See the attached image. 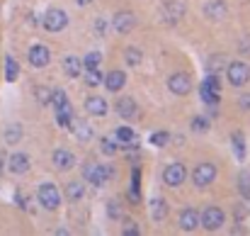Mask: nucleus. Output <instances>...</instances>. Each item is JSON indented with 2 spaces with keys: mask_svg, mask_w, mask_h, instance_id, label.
<instances>
[{
  "mask_svg": "<svg viewBox=\"0 0 250 236\" xmlns=\"http://www.w3.org/2000/svg\"><path fill=\"white\" fill-rule=\"evenodd\" d=\"M49 105L54 107L59 124L68 129L71 122H73V112H71V102H68L66 93H63V90H51V95H49Z\"/></svg>",
  "mask_w": 250,
  "mask_h": 236,
  "instance_id": "f257e3e1",
  "label": "nucleus"
},
{
  "mask_svg": "<svg viewBox=\"0 0 250 236\" xmlns=\"http://www.w3.org/2000/svg\"><path fill=\"white\" fill-rule=\"evenodd\" d=\"M114 175V170L112 168H107V165H100V163H85L83 168V178L90 183V185H104V180L107 178H112Z\"/></svg>",
  "mask_w": 250,
  "mask_h": 236,
  "instance_id": "f03ea898",
  "label": "nucleus"
},
{
  "mask_svg": "<svg viewBox=\"0 0 250 236\" xmlns=\"http://www.w3.org/2000/svg\"><path fill=\"white\" fill-rule=\"evenodd\" d=\"M39 202L44 210H56L61 205V192L54 183H42L39 185Z\"/></svg>",
  "mask_w": 250,
  "mask_h": 236,
  "instance_id": "7ed1b4c3",
  "label": "nucleus"
},
{
  "mask_svg": "<svg viewBox=\"0 0 250 236\" xmlns=\"http://www.w3.org/2000/svg\"><path fill=\"white\" fill-rule=\"evenodd\" d=\"M226 76H229V83H231V85L243 88V85L250 80V66L243 64V61H233V64H229Z\"/></svg>",
  "mask_w": 250,
  "mask_h": 236,
  "instance_id": "20e7f679",
  "label": "nucleus"
},
{
  "mask_svg": "<svg viewBox=\"0 0 250 236\" xmlns=\"http://www.w3.org/2000/svg\"><path fill=\"white\" fill-rule=\"evenodd\" d=\"M224 222H226V214H224V210H219V207H207V210L202 212V219H199V224H202L207 232L221 229Z\"/></svg>",
  "mask_w": 250,
  "mask_h": 236,
  "instance_id": "39448f33",
  "label": "nucleus"
},
{
  "mask_svg": "<svg viewBox=\"0 0 250 236\" xmlns=\"http://www.w3.org/2000/svg\"><path fill=\"white\" fill-rule=\"evenodd\" d=\"M66 27H68V15H66L63 10H59V7L46 10V15H44V29H49V32H61V29H66Z\"/></svg>",
  "mask_w": 250,
  "mask_h": 236,
  "instance_id": "423d86ee",
  "label": "nucleus"
},
{
  "mask_svg": "<svg viewBox=\"0 0 250 236\" xmlns=\"http://www.w3.org/2000/svg\"><path fill=\"white\" fill-rule=\"evenodd\" d=\"M214 178H216V165H214V163H199V165L194 168V173H192V180H194L197 188L211 185Z\"/></svg>",
  "mask_w": 250,
  "mask_h": 236,
  "instance_id": "0eeeda50",
  "label": "nucleus"
},
{
  "mask_svg": "<svg viewBox=\"0 0 250 236\" xmlns=\"http://www.w3.org/2000/svg\"><path fill=\"white\" fill-rule=\"evenodd\" d=\"M185 178H187V170H185L182 163H170L166 170H163V180H166V185H170V188L182 185Z\"/></svg>",
  "mask_w": 250,
  "mask_h": 236,
  "instance_id": "6e6552de",
  "label": "nucleus"
},
{
  "mask_svg": "<svg viewBox=\"0 0 250 236\" xmlns=\"http://www.w3.org/2000/svg\"><path fill=\"white\" fill-rule=\"evenodd\" d=\"M49 61H51V51L44 44H34L29 49V64L34 69H44V66H49Z\"/></svg>",
  "mask_w": 250,
  "mask_h": 236,
  "instance_id": "1a4fd4ad",
  "label": "nucleus"
},
{
  "mask_svg": "<svg viewBox=\"0 0 250 236\" xmlns=\"http://www.w3.org/2000/svg\"><path fill=\"white\" fill-rule=\"evenodd\" d=\"M167 88L175 93V95H187L192 90V78L187 73H172L167 78Z\"/></svg>",
  "mask_w": 250,
  "mask_h": 236,
  "instance_id": "9d476101",
  "label": "nucleus"
},
{
  "mask_svg": "<svg viewBox=\"0 0 250 236\" xmlns=\"http://www.w3.org/2000/svg\"><path fill=\"white\" fill-rule=\"evenodd\" d=\"M112 24H114V29H117L119 34H126V32L134 27V15H131V12H126V10H119V12L114 15Z\"/></svg>",
  "mask_w": 250,
  "mask_h": 236,
  "instance_id": "9b49d317",
  "label": "nucleus"
},
{
  "mask_svg": "<svg viewBox=\"0 0 250 236\" xmlns=\"http://www.w3.org/2000/svg\"><path fill=\"white\" fill-rule=\"evenodd\" d=\"M104 85H107L109 93H119V90L126 85V73H124V71H109V73L104 76Z\"/></svg>",
  "mask_w": 250,
  "mask_h": 236,
  "instance_id": "f8f14e48",
  "label": "nucleus"
},
{
  "mask_svg": "<svg viewBox=\"0 0 250 236\" xmlns=\"http://www.w3.org/2000/svg\"><path fill=\"white\" fill-rule=\"evenodd\" d=\"M197 224H199V214H197L192 207L182 210V214H180V229H182V232H194Z\"/></svg>",
  "mask_w": 250,
  "mask_h": 236,
  "instance_id": "ddd939ff",
  "label": "nucleus"
},
{
  "mask_svg": "<svg viewBox=\"0 0 250 236\" xmlns=\"http://www.w3.org/2000/svg\"><path fill=\"white\" fill-rule=\"evenodd\" d=\"M7 168H10L12 173H17V175L27 173V170H29V156H27V154H12L10 161H7Z\"/></svg>",
  "mask_w": 250,
  "mask_h": 236,
  "instance_id": "4468645a",
  "label": "nucleus"
},
{
  "mask_svg": "<svg viewBox=\"0 0 250 236\" xmlns=\"http://www.w3.org/2000/svg\"><path fill=\"white\" fill-rule=\"evenodd\" d=\"M73 163H76V156L71 151H66V149H56L54 151V165L59 170H68V168H73Z\"/></svg>",
  "mask_w": 250,
  "mask_h": 236,
  "instance_id": "2eb2a0df",
  "label": "nucleus"
},
{
  "mask_svg": "<svg viewBox=\"0 0 250 236\" xmlns=\"http://www.w3.org/2000/svg\"><path fill=\"white\" fill-rule=\"evenodd\" d=\"M85 110H87L90 115H95V117H102V115H107V102H104L102 97L92 95V97L85 100Z\"/></svg>",
  "mask_w": 250,
  "mask_h": 236,
  "instance_id": "dca6fc26",
  "label": "nucleus"
},
{
  "mask_svg": "<svg viewBox=\"0 0 250 236\" xmlns=\"http://www.w3.org/2000/svg\"><path fill=\"white\" fill-rule=\"evenodd\" d=\"M117 112H119L124 119H131V117L136 115V102H134L131 97H122V100L117 102Z\"/></svg>",
  "mask_w": 250,
  "mask_h": 236,
  "instance_id": "f3484780",
  "label": "nucleus"
},
{
  "mask_svg": "<svg viewBox=\"0 0 250 236\" xmlns=\"http://www.w3.org/2000/svg\"><path fill=\"white\" fill-rule=\"evenodd\" d=\"M131 202H141V170L134 168L131 170V192H129Z\"/></svg>",
  "mask_w": 250,
  "mask_h": 236,
  "instance_id": "a211bd4d",
  "label": "nucleus"
},
{
  "mask_svg": "<svg viewBox=\"0 0 250 236\" xmlns=\"http://www.w3.org/2000/svg\"><path fill=\"white\" fill-rule=\"evenodd\" d=\"M63 73L71 76V78L81 76V59L78 56H66L63 59Z\"/></svg>",
  "mask_w": 250,
  "mask_h": 236,
  "instance_id": "6ab92c4d",
  "label": "nucleus"
},
{
  "mask_svg": "<svg viewBox=\"0 0 250 236\" xmlns=\"http://www.w3.org/2000/svg\"><path fill=\"white\" fill-rule=\"evenodd\" d=\"M151 217H153L156 222H161V219H166V217H167V202H166V200H161V197H156V200L151 202Z\"/></svg>",
  "mask_w": 250,
  "mask_h": 236,
  "instance_id": "aec40b11",
  "label": "nucleus"
},
{
  "mask_svg": "<svg viewBox=\"0 0 250 236\" xmlns=\"http://www.w3.org/2000/svg\"><path fill=\"white\" fill-rule=\"evenodd\" d=\"M204 12H207L209 17H214V20H221V17L226 15V2H221V0H216V2H209V5L204 7Z\"/></svg>",
  "mask_w": 250,
  "mask_h": 236,
  "instance_id": "412c9836",
  "label": "nucleus"
},
{
  "mask_svg": "<svg viewBox=\"0 0 250 236\" xmlns=\"http://www.w3.org/2000/svg\"><path fill=\"white\" fill-rule=\"evenodd\" d=\"M199 95H202V100H204L207 105H211V107H219V102H221L219 93H216V90H211V88H207V85H202V88H199Z\"/></svg>",
  "mask_w": 250,
  "mask_h": 236,
  "instance_id": "4be33fe9",
  "label": "nucleus"
},
{
  "mask_svg": "<svg viewBox=\"0 0 250 236\" xmlns=\"http://www.w3.org/2000/svg\"><path fill=\"white\" fill-rule=\"evenodd\" d=\"M17 76H20V66H17V61L12 56H7L5 59V78L12 83V80H17Z\"/></svg>",
  "mask_w": 250,
  "mask_h": 236,
  "instance_id": "5701e85b",
  "label": "nucleus"
},
{
  "mask_svg": "<svg viewBox=\"0 0 250 236\" xmlns=\"http://www.w3.org/2000/svg\"><path fill=\"white\" fill-rule=\"evenodd\" d=\"M182 17V5L180 2H170V5H166V20L167 22H177Z\"/></svg>",
  "mask_w": 250,
  "mask_h": 236,
  "instance_id": "b1692460",
  "label": "nucleus"
},
{
  "mask_svg": "<svg viewBox=\"0 0 250 236\" xmlns=\"http://www.w3.org/2000/svg\"><path fill=\"white\" fill-rule=\"evenodd\" d=\"M83 192H85L83 183H68V185H66V197H68V200H81Z\"/></svg>",
  "mask_w": 250,
  "mask_h": 236,
  "instance_id": "393cba45",
  "label": "nucleus"
},
{
  "mask_svg": "<svg viewBox=\"0 0 250 236\" xmlns=\"http://www.w3.org/2000/svg\"><path fill=\"white\" fill-rule=\"evenodd\" d=\"M124 59H126V64H129V66H139L144 56H141V51H139L136 47H129V49L124 51Z\"/></svg>",
  "mask_w": 250,
  "mask_h": 236,
  "instance_id": "a878e982",
  "label": "nucleus"
},
{
  "mask_svg": "<svg viewBox=\"0 0 250 236\" xmlns=\"http://www.w3.org/2000/svg\"><path fill=\"white\" fill-rule=\"evenodd\" d=\"M134 139H136V134H134L131 127H119V129H117V142H122V144H131Z\"/></svg>",
  "mask_w": 250,
  "mask_h": 236,
  "instance_id": "bb28decb",
  "label": "nucleus"
},
{
  "mask_svg": "<svg viewBox=\"0 0 250 236\" xmlns=\"http://www.w3.org/2000/svg\"><path fill=\"white\" fill-rule=\"evenodd\" d=\"M73 132L78 134V139H83V142H87L90 137H92V129L85 124L83 119H76V127H73Z\"/></svg>",
  "mask_w": 250,
  "mask_h": 236,
  "instance_id": "cd10ccee",
  "label": "nucleus"
},
{
  "mask_svg": "<svg viewBox=\"0 0 250 236\" xmlns=\"http://www.w3.org/2000/svg\"><path fill=\"white\" fill-rule=\"evenodd\" d=\"M100 80H102V76H100V69H97V66H95V69H87V71H85V83H87L90 88L100 85Z\"/></svg>",
  "mask_w": 250,
  "mask_h": 236,
  "instance_id": "c85d7f7f",
  "label": "nucleus"
},
{
  "mask_svg": "<svg viewBox=\"0 0 250 236\" xmlns=\"http://www.w3.org/2000/svg\"><path fill=\"white\" fill-rule=\"evenodd\" d=\"M20 137H22L20 124H12V127L5 132V142H7V144H17V142H20Z\"/></svg>",
  "mask_w": 250,
  "mask_h": 236,
  "instance_id": "c756f323",
  "label": "nucleus"
},
{
  "mask_svg": "<svg viewBox=\"0 0 250 236\" xmlns=\"http://www.w3.org/2000/svg\"><path fill=\"white\" fill-rule=\"evenodd\" d=\"M238 190H241V195L248 200L250 197V173H241V178H238Z\"/></svg>",
  "mask_w": 250,
  "mask_h": 236,
  "instance_id": "7c9ffc66",
  "label": "nucleus"
},
{
  "mask_svg": "<svg viewBox=\"0 0 250 236\" xmlns=\"http://www.w3.org/2000/svg\"><path fill=\"white\" fill-rule=\"evenodd\" d=\"M233 146H236V156H238V161H243L246 158V144H243V137L236 132L233 134Z\"/></svg>",
  "mask_w": 250,
  "mask_h": 236,
  "instance_id": "2f4dec72",
  "label": "nucleus"
},
{
  "mask_svg": "<svg viewBox=\"0 0 250 236\" xmlns=\"http://www.w3.org/2000/svg\"><path fill=\"white\" fill-rule=\"evenodd\" d=\"M100 144H102V154H107V156H114V154H117V142H114V139H107V137H104Z\"/></svg>",
  "mask_w": 250,
  "mask_h": 236,
  "instance_id": "473e14b6",
  "label": "nucleus"
},
{
  "mask_svg": "<svg viewBox=\"0 0 250 236\" xmlns=\"http://www.w3.org/2000/svg\"><path fill=\"white\" fill-rule=\"evenodd\" d=\"M100 61H102V56L97 54V51H90L87 56H85V69H95V66H100Z\"/></svg>",
  "mask_w": 250,
  "mask_h": 236,
  "instance_id": "72a5a7b5",
  "label": "nucleus"
},
{
  "mask_svg": "<svg viewBox=\"0 0 250 236\" xmlns=\"http://www.w3.org/2000/svg\"><path fill=\"white\" fill-rule=\"evenodd\" d=\"M122 234H124V236H136V234H139L136 222H134V219H126V222H124V227H122Z\"/></svg>",
  "mask_w": 250,
  "mask_h": 236,
  "instance_id": "f704fd0d",
  "label": "nucleus"
},
{
  "mask_svg": "<svg viewBox=\"0 0 250 236\" xmlns=\"http://www.w3.org/2000/svg\"><path fill=\"white\" fill-rule=\"evenodd\" d=\"M151 144H153V146H166L167 144V132H156V134L151 137Z\"/></svg>",
  "mask_w": 250,
  "mask_h": 236,
  "instance_id": "c9c22d12",
  "label": "nucleus"
},
{
  "mask_svg": "<svg viewBox=\"0 0 250 236\" xmlns=\"http://www.w3.org/2000/svg\"><path fill=\"white\" fill-rule=\"evenodd\" d=\"M207 127H209V122H207L204 117H194V119H192V129H194V132H204Z\"/></svg>",
  "mask_w": 250,
  "mask_h": 236,
  "instance_id": "e433bc0d",
  "label": "nucleus"
},
{
  "mask_svg": "<svg viewBox=\"0 0 250 236\" xmlns=\"http://www.w3.org/2000/svg\"><path fill=\"white\" fill-rule=\"evenodd\" d=\"M241 54H246V56H250V37H246L243 42H241V49H238Z\"/></svg>",
  "mask_w": 250,
  "mask_h": 236,
  "instance_id": "4c0bfd02",
  "label": "nucleus"
},
{
  "mask_svg": "<svg viewBox=\"0 0 250 236\" xmlns=\"http://www.w3.org/2000/svg\"><path fill=\"white\" fill-rule=\"evenodd\" d=\"M109 205H112V207H109V214H112V217H119V207H117V202H109Z\"/></svg>",
  "mask_w": 250,
  "mask_h": 236,
  "instance_id": "58836bf2",
  "label": "nucleus"
},
{
  "mask_svg": "<svg viewBox=\"0 0 250 236\" xmlns=\"http://www.w3.org/2000/svg\"><path fill=\"white\" fill-rule=\"evenodd\" d=\"M238 102H241V105H243L246 110H250V95H243V97H241Z\"/></svg>",
  "mask_w": 250,
  "mask_h": 236,
  "instance_id": "ea45409f",
  "label": "nucleus"
},
{
  "mask_svg": "<svg viewBox=\"0 0 250 236\" xmlns=\"http://www.w3.org/2000/svg\"><path fill=\"white\" fill-rule=\"evenodd\" d=\"M92 0H78V5H90Z\"/></svg>",
  "mask_w": 250,
  "mask_h": 236,
  "instance_id": "a19ab883",
  "label": "nucleus"
},
{
  "mask_svg": "<svg viewBox=\"0 0 250 236\" xmlns=\"http://www.w3.org/2000/svg\"><path fill=\"white\" fill-rule=\"evenodd\" d=\"M2 161H5V156H2V151H0V173H2Z\"/></svg>",
  "mask_w": 250,
  "mask_h": 236,
  "instance_id": "79ce46f5",
  "label": "nucleus"
}]
</instances>
